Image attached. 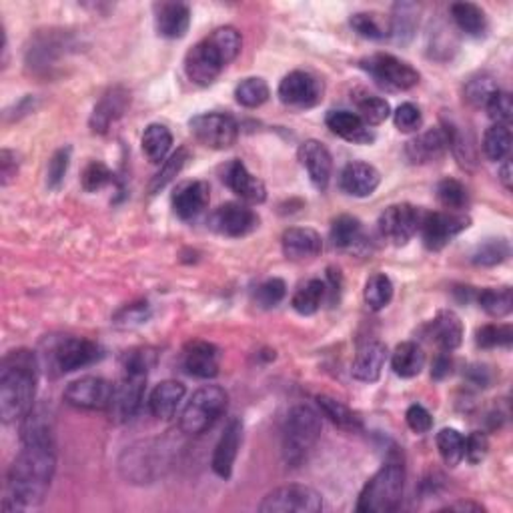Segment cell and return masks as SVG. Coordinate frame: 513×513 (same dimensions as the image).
I'll list each match as a JSON object with an SVG mask.
<instances>
[{
	"mask_svg": "<svg viewBox=\"0 0 513 513\" xmlns=\"http://www.w3.org/2000/svg\"><path fill=\"white\" fill-rule=\"evenodd\" d=\"M449 13H451L453 22L457 24V29L461 32H465L467 37H474V39L485 37L487 27H490V24H487V16L480 6L474 3H456V4H451Z\"/></svg>",
	"mask_w": 513,
	"mask_h": 513,
	"instance_id": "obj_33",
	"label": "cell"
},
{
	"mask_svg": "<svg viewBox=\"0 0 513 513\" xmlns=\"http://www.w3.org/2000/svg\"><path fill=\"white\" fill-rule=\"evenodd\" d=\"M359 65L383 89L409 91L419 84V73L415 68L387 53L367 57Z\"/></svg>",
	"mask_w": 513,
	"mask_h": 513,
	"instance_id": "obj_8",
	"label": "cell"
},
{
	"mask_svg": "<svg viewBox=\"0 0 513 513\" xmlns=\"http://www.w3.org/2000/svg\"><path fill=\"white\" fill-rule=\"evenodd\" d=\"M185 385L181 381H175V379H167V381H161L155 389L151 391V397H149V409L151 413L155 415L157 419H170L175 413L178 405H181V401L185 399Z\"/></svg>",
	"mask_w": 513,
	"mask_h": 513,
	"instance_id": "obj_30",
	"label": "cell"
},
{
	"mask_svg": "<svg viewBox=\"0 0 513 513\" xmlns=\"http://www.w3.org/2000/svg\"><path fill=\"white\" fill-rule=\"evenodd\" d=\"M285 295H287L285 281L273 277L256 287L255 303L263 307V309H271V307H277L281 301H283Z\"/></svg>",
	"mask_w": 513,
	"mask_h": 513,
	"instance_id": "obj_51",
	"label": "cell"
},
{
	"mask_svg": "<svg viewBox=\"0 0 513 513\" xmlns=\"http://www.w3.org/2000/svg\"><path fill=\"white\" fill-rule=\"evenodd\" d=\"M19 173V161H16V152L11 149H3L0 152V183L6 187L8 183Z\"/></svg>",
	"mask_w": 513,
	"mask_h": 513,
	"instance_id": "obj_59",
	"label": "cell"
},
{
	"mask_svg": "<svg viewBox=\"0 0 513 513\" xmlns=\"http://www.w3.org/2000/svg\"><path fill=\"white\" fill-rule=\"evenodd\" d=\"M487 451H490V439L487 435L482 431H474L469 433L465 438V446H464V457L469 461V464H480V461L485 459Z\"/></svg>",
	"mask_w": 513,
	"mask_h": 513,
	"instance_id": "obj_57",
	"label": "cell"
},
{
	"mask_svg": "<svg viewBox=\"0 0 513 513\" xmlns=\"http://www.w3.org/2000/svg\"><path fill=\"white\" fill-rule=\"evenodd\" d=\"M317 405L321 409V413L325 417H329V422L341 427V430L355 431L361 427V417H359L355 412H352V409H349L345 404H341V401L335 397L319 396Z\"/></svg>",
	"mask_w": 513,
	"mask_h": 513,
	"instance_id": "obj_37",
	"label": "cell"
},
{
	"mask_svg": "<svg viewBox=\"0 0 513 513\" xmlns=\"http://www.w3.org/2000/svg\"><path fill=\"white\" fill-rule=\"evenodd\" d=\"M435 441H438L439 456L446 461V465L457 467L461 461H464L465 438L457 430H453V427H443L438 433V438H435Z\"/></svg>",
	"mask_w": 513,
	"mask_h": 513,
	"instance_id": "obj_42",
	"label": "cell"
},
{
	"mask_svg": "<svg viewBox=\"0 0 513 513\" xmlns=\"http://www.w3.org/2000/svg\"><path fill=\"white\" fill-rule=\"evenodd\" d=\"M131 105V92L123 87H110L100 100L92 109L91 115V128L92 133L105 135L118 118L125 115V110Z\"/></svg>",
	"mask_w": 513,
	"mask_h": 513,
	"instance_id": "obj_19",
	"label": "cell"
},
{
	"mask_svg": "<svg viewBox=\"0 0 513 513\" xmlns=\"http://www.w3.org/2000/svg\"><path fill=\"white\" fill-rule=\"evenodd\" d=\"M509 256V243L506 239H487L472 255V261L477 267H495Z\"/></svg>",
	"mask_w": 513,
	"mask_h": 513,
	"instance_id": "obj_45",
	"label": "cell"
},
{
	"mask_svg": "<svg viewBox=\"0 0 513 513\" xmlns=\"http://www.w3.org/2000/svg\"><path fill=\"white\" fill-rule=\"evenodd\" d=\"M498 91H500V87H498V83H495L493 76L483 73V74H477V76H474V79L467 81L465 89H464V95H465V100L472 107H475V109L483 107L485 109L487 100H490Z\"/></svg>",
	"mask_w": 513,
	"mask_h": 513,
	"instance_id": "obj_46",
	"label": "cell"
},
{
	"mask_svg": "<svg viewBox=\"0 0 513 513\" xmlns=\"http://www.w3.org/2000/svg\"><path fill=\"white\" fill-rule=\"evenodd\" d=\"M227 391L219 385H203L187 401L178 427L187 435H201L219 422L227 409Z\"/></svg>",
	"mask_w": 513,
	"mask_h": 513,
	"instance_id": "obj_7",
	"label": "cell"
},
{
	"mask_svg": "<svg viewBox=\"0 0 513 513\" xmlns=\"http://www.w3.org/2000/svg\"><path fill=\"white\" fill-rule=\"evenodd\" d=\"M365 303L371 311H381L391 303L393 299V283L385 273H375L365 283L363 291Z\"/></svg>",
	"mask_w": 513,
	"mask_h": 513,
	"instance_id": "obj_39",
	"label": "cell"
},
{
	"mask_svg": "<svg viewBox=\"0 0 513 513\" xmlns=\"http://www.w3.org/2000/svg\"><path fill=\"white\" fill-rule=\"evenodd\" d=\"M385 361H387V345L381 341H370L359 347L352 365V375L357 381L375 383L381 378Z\"/></svg>",
	"mask_w": 513,
	"mask_h": 513,
	"instance_id": "obj_28",
	"label": "cell"
},
{
	"mask_svg": "<svg viewBox=\"0 0 513 513\" xmlns=\"http://www.w3.org/2000/svg\"><path fill=\"white\" fill-rule=\"evenodd\" d=\"M102 357V349L95 341L81 337H66L55 347V365L61 373H73L83 367L97 363Z\"/></svg>",
	"mask_w": 513,
	"mask_h": 513,
	"instance_id": "obj_16",
	"label": "cell"
},
{
	"mask_svg": "<svg viewBox=\"0 0 513 513\" xmlns=\"http://www.w3.org/2000/svg\"><path fill=\"white\" fill-rule=\"evenodd\" d=\"M425 365V353L413 341H404L396 347V352L391 355V367L396 375L404 379L417 378L422 373Z\"/></svg>",
	"mask_w": 513,
	"mask_h": 513,
	"instance_id": "obj_32",
	"label": "cell"
},
{
	"mask_svg": "<svg viewBox=\"0 0 513 513\" xmlns=\"http://www.w3.org/2000/svg\"><path fill=\"white\" fill-rule=\"evenodd\" d=\"M299 161L309 175L311 183L319 191H325L329 187L331 173H333V159L329 149L321 141L309 139L299 147Z\"/></svg>",
	"mask_w": 513,
	"mask_h": 513,
	"instance_id": "obj_21",
	"label": "cell"
},
{
	"mask_svg": "<svg viewBox=\"0 0 513 513\" xmlns=\"http://www.w3.org/2000/svg\"><path fill=\"white\" fill-rule=\"evenodd\" d=\"M81 183H83V189L87 193H97L100 189H105V187H109L110 183H115V175H113V170L105 165V162L92 161L89 162L87 169L83 170Z\"/></svg>",
	"mask_w": 513,
	"mask_h": 513,
	"instance_id": "obj_50",
	"label": "cell"
},
{
	"mask_svg": "<svg viewBox=\"0 0 513 513\" xmlns=\"http://www.w3.org/2000/svg\"><path fill=\"white\" fill-rule=\"evenodd\" d=\"M277 92L283 105L303 110L319 105V100L323 99V84L311 73L293 71L279 83Z\"/></svg>",
	"mask_w": 513,
	"mask_h": 513,
	"instance_id": "obj_14",
	"label": "cell"
},
{
	"mask_svg": "<svg viewBox=\"0 0 513 513\" xmlns=\"http://www.w3.org/2000/svg\"><path fill=\"white\" fill-rule=\"evenodd\" d=\"M321 438V415L309 405H295L285 417L283 457L289 465H301Z\"/></svg>",
	"mask_w": 513,
	"mask_h": 513,
	"instance_id": "obj_6",
	"label": "cell"
},
{
	"mask_svg": "<svg viewBox=\"0 0 513 513\" xmlns=\"http://www.w3.org/2000/svg\"><path fill=\"white\" fill-rule=\"evenodd\" d=\"M331 241L341 251H355L365 241L361 221L352 215L337 217L331 225Z\"/></svg>",
	"mask_w": 513,
	"mask_h": 513,
	"instance_id": "obj_34",
	"label": "cell"
},
{
	"mask_svg": "<svg viewBox=\"0 0 513 513\" xmlns=\"http://www.w3.org/2000/svg\"><path fill=\"white\" fill-rule=\"evenodd\" d=\"M451 371H453V359L449 357V353L443 352L433 359V365H431V378L433 379H438V381L446 379V378H449Z\"/></svg>",
	"mask_w": 513,
	"mask_h": 513,
	"instance_id": "obj_60",
	"label": "cell"
},
{
	"mask_svg": "<svg viewBox=\"0 0 513 513\" xmlns=\"http://www.w3.org/2000/svg\"><path fill=\"white\" fill-rule=\"evenodd\" d=\"M283 255L291 261H309L323 251V239L315 229L291 227L281 237Z\"/></svg>",
	"mask_w": 513,
	"mask_h": 513,
	"instance_id": "obj_23",
	"label": "cell"
},
{
	"mask_svg": "<svg viewBox=\"0 0 513 513\" xmlns=\"http://www.w3.org/2000/svg\"><path fill=\"white\" fill-rule=\"evenodd\" d=\"M405 490V464L397 451L385 459V464L373 474L359 493L357 511L361 513H391L401 506Z\"/></svg>",
	"mask_w": 513,
	"mask_h": 513,
	"instance_id": "obj_5",
	"label": "cell"
},
{
	"mask_svg": "<svg viewBox=\"0 0 513 513\" xmlns=\"http://www.w3.org/2000/svg\"><path fill=\"white\" fill-rule=\"evenodd\" d=\"M325 125H327L333 135H337L349 143L370 144L375 141L371 126H367L361 121V117L352 113V110H329L327 117H325Z\"/></svg>",
	"mask_w": 513,
	"mask_h": 513,
	"instance_id": "obj_26",
	"label": "cell"
},
{
	"mask_svg": "<svg viewBox=\"0 0 513 513\" xmlns=\"http://www.w3.org/2000/svg\"><path fill=\"white\" fill-rule=\"evenodd\" d=\"M357 115L361 117V121L367 126H378L387 121L391 115V107L389 102L381 97L363 95L361 99H357Z\"/></svg>",
	"mask_w": 513,
	"mask_h": 513,
	"instance_id": "obj_47",
	"label": "cell"
},
{
	"mask_svg": "<svg viewBox=\"0 0 513 513\" xmlns=\"http://www.w3.org/2000/svg\"><path fill=\"white\" fill-rule=\"evenodd\" d=\"M419 24V6L413 3H397L389 19V37L405 45L413 39Z\"/></svg>",
	"mask_w": 513,
	"mask_h": 513,
	"instance_id": "obj_35",
	"label": "cell"
},
{
	"mask_svg": "<svg viewBox=\"0 0 513 513\" xmlns=\"http://www.w3.org/2000/svg\"><path fill=\"white\" fill-rule=\"evenodd\" d=\"M352 27L357 34L370 40H385L389 37V27H383L379 19L370 13H357L352 16Z\"/></svg>",
	"mask_w": 513,
	"mask_h": 513,
	"instance_id": "obj_52",
	"label": "cell"
},
{
	"mask_svg": "<svg viewBox=\"0 0 513 513\" xmlns=\"http://www.w3.org/2000/svg\"><path fill=\"white\" fill-rule=\"evenodd\" d=\"M443 511H483V508L480 503H472V501H457L453 506H448Z\"/></svg>",
	"mask_w": 513,
	"mask_h": 513,
	"instance_id": "obj_62",
	"label": "cell"
},
{
	"mask_svg": "<svg viewBox=\"0 0 513 513\" xmlns=\"http://www.w3.org/2000/svg\"><path fill=\"white\" fill-rule=\"evenodd\" d=\"M113 389L115 385L110 381L87 375V378L68 383V387L65 389V401L76 409H87V412H102L105 409L107 412L110 397H113Z\"/></svg>",
	"mask_w": 513,
	"mask_h": 513,
	"instance_id": "obj_13",
	"label": "cell"
},
{
	"mask_svg": "<svg viewBox=\"0 0 513 513\" xmlns=\"http://www.w3.org/2000/svg\"><path fill=\"white\" fill-rule=\"evenodd\" d=\"M393 123H396L401 133H413L423 123L422 110H419V107L413 105V102H404V105H399L396 113H393Z\"/></svg>",
	"mask_w": 513,
	"mask_h": 513,
	"instance_id": "obj_56",
	"label": "cell"
},
{
	"mask_svg": "<svg viewBox=\"0 0 513 513\" xmlns=\"http://www.w3.org/2000/svg\"><path fill=\"white\" fill-rule=\"evenodd\" d=\"M430 337L441 352H456L464 341V323L453 311H439L430 323Z\"/></svg>",
	"mask_w": 513,
	"mask_h": 513,
	"instance_id": "obj_29",
	"label": "cell"
},
{
	"mask_svg": "<svg viewBox=\"0 0 513 513\" xmlns=\"http://www.w3.org/2000/svg\"><path fill=\"white\" fill-rule=\"evenodd\" d=\"M151 317V307L147 301H139V303H131L125 305L123 309H118L115 313V325L118 327H136V325L147 323V319Z\"/></svg>",
	"mask_w": 513,
	"mask_h": 513,
	"instance_id": "obj_55",
	"label": "cell"
},
{
	"mask_svg": "<svg viewBox=\"0 0 513 513\" xmlns=\"http://www.w3.org/2000/svg\"><path fill=\"white\" fill-rule=\"evenodd\" d=\"M435 193H438V201L443 207L453 213H461L469 203L467 189L459 181H456V178H443Z\"/></svg>",
	"mask_w": 513,
	"mask_h": 513,
	"instance_id": "obj_48",
	"label": "cell"
},
{
	"mask_svg": "<svg viewBox=\"0 0 513 513\" xmlns=\"http://www.w3.org/2000/svg\"><path fill=\"white\" fill-rule=\"evenodd\" d=\"M209 227L223 237H245L259 227V217L241 203H225L209 217Z\"/></svg>",
	"mask_w": 513,
	"mask_h": 513,
	"instance_id": "obj_15",
	"label": "cell"
},
{
	"mask_svg": "<svg viewBox=\"0 0 513 513\" xmlns=\"http://www.w3.org/2000/svg\"><path fill=\"white\" fill-rule=\"evenodd\" d=\"M63 47L65 42L61 34H55L53 30L48 34H39L37 40H34L32 47L29 48V66H32L34 71H48L50 66H55L57 58L63 55Z\"/></svg>",
	"mask_w": 513,
	"mask_h": 513,
	"instance_id": "obj_31",
	"label": "cell"
},
{
	"mask_svg": "<svg viewBox=\"0 0 513 513\" xmlns=\"http://www.w3.org/2000/svg\"><path fill=\"white\" fill-rule=\"evenodd\" d=\"M485 110L495 125H508L509 126V121L513 117L511 95L506 91H498L490 100H487Z\"/></svg>",
	"mask_w": 513,
	"mask_h": 513,
	"instance_id": "obj_54",
	"label": "cell"
},
{
	"mask_svg": "<svg viewBox=\"0 0 513 513\" xmlns=\"http://www.w3.org/2000/svg\"><path fill=\"white\" fill-rule=\"evenodd\" d=\"M483 152L490 161H503L511 151V131L508 125H493L483 135Z\"/></svg>",
	"mask_w": 513,
	"mask_h": 513,
	"instance_id": "obj_40",
	"label": "cell"
},
{
	"mask_svg": "<svg viewBox=\"0 0 513 513\" xmlns=\"http://www.w3.org/2000/svg\"><path fill=\"white\" fill-rule=\"evenodd\" d=\"M68 165H71V147H63L58 149L53 157L48 161V169H47V185L48 189L57 191L58 187L63 185L65 175L68 170Z\"/></svg>",
	"mask_w": 513,
	"mask_h": 513,
	"instance_id": "obj_53",
	"label": "cell"
},
{
	"mask_svg": "<svg viewBox=\"0 0 513 513\" xmlns=\"http://www.w3.org/2000/svg\"><path fill=\"white\" fill-rule=\"evenodd\" d=\"M475 343L482 349L509 347L513 343L511 325H483L482 329H477Z\"/></svg>",
	"mask_w": 513,
	"mask_h": 513,
	"instance_id": "obj_49",
	"label": "cell"
},
{
	"mask_svg": "<svg viewBox=\"0 0 513 513\" xmlns=\"http://www.w3.org/2000/svg\"><path fill=\"white\" fill-rule=\"evenodd\" d=\"M241 441H243V422L233 417L225 425V431L219 438L211 459L213 472H215L221 480H229V477L233 475V467L239 456V449H241Z\"/></svg>",
	"mask_w": 513,
	"mask_h": 513,
	"instance_id": "obj_18",
	"label": "cell"
},
{
	"mask_svg": "<svg viewBox=\"0 0 513 513\" xmlns=\"http://www.w3.org/2000/svg\"><path fill=\"white\" fill-rule=\"evenodd\" d=\"M467 378H469V381H472L474 385H480V387H487V385L491 383L490 370H487L485 365H474V367H469Z\"/></svg>",
	"mask_w": 513,
	"mask_h": 513,
	"instance_id": "obj_61",
	"label": "cell"
},
{
	"mask_svg": "<svg viewBox=\"0 0 513 513\" xmlns=\"http://www.w3.org/2000/svg\"><path fill=\"white\" fill-rule=\"evenodd\" d=\"M327 295V285H325V281L321 279H311L307 281V283L297 291L291 299V305H293V309L299 315H313L319 311L323 297Z\"/></svg>",
	"mask_w": 513,
	"mask_h": 513,
	"instance_id": "obj_38",
	"label": "cell"
},
{
	"mask_svg": "<svg viewBox=\"0 0 513 513\" xmlns=\"http://www.w3.org/2000/svg\"><path fill=\"white\" fill-rule=\"evenodd\" d=\"M405 422L409 425V430L415 431V433H427L433 427V417L431 413L427 412L423 405H412L407 409L405 413Z\"/></svg>",
	"mask_w": 513,
	"mask_h": 513,
	"instance_id": "obj_58",
	"label": "cell"
},
{
	"mask_svg": "<svg viewBox=\"0 0 513 513\" xmlns=\"http://www.w3.org/2000/svg\"><path fill=\"white\" fill-rule=\"evenodd\" d=\"M155 363V353L149 349H133L123 357V378L115 385L110 397L109 415L115 423H126L139 413L144 383H147L149 370Z\"/></svg>",
	"mask_w": 513,
	"mask_h": 513,
	"instance_id": "obj_4",
	"label": "cell"
},
{
	"mask_svg": "<svg viewBox=\"0 0 513 513\" xmlns=\"http://www.w3.org/2000/svg\"><path fill=\"white\" fill-rule=\"evenodd\" d=\"M141 147H143L144 157L157 165V162L167 159L170 147H173V135H170V131L165 125L152 123L144 128Z\"/></svg>",
	"mask_w": 513,
	"mask_h": 513,
	"instance_id": "obj_36",
	"label": "cell"
},
{
	"mask_svg": "<svg viewBox=\"0 0 513 513\" xmlns=\"http://www.w3.org/2000/svg\"><path fill=\"white\" fill-rule=\"evenodd\" d=\"M155 27L162 39H183L191 27V8L183 3L157 4Z\"/></svg>",
	"mask_w": 513,
	"mask_h": 513,
	"instance_id": "obj_27",
	"label": "cell"
},
{
	"mask_svg": "<svg viewBox=\"0 0 513 513\" xmlns=\"http://www.w3.org/2000/svg\"><path fill=\"white\" fill-rule=\"evenodd\" d=\"M223 183L239 199L249 204H261L267 201V189L261 178H256L243 161L233 159L223 170Z\"/></svg>",
	"mask_w": 513,
	"mask_h": 513,
	"instance_id": "obj_17",
	"label": "cell"
},
{
	"mask_svg": "<svg viewBox=\"0 0 513 513\" xmlns=\"http://www.w3.org/2000/svg\"><path fill=\"white\" fill-rule=\"evenodd\" d=\"M187 161H189V151H187V149H178V151L173 152V155H170L165 162H162L161 170H159V173L155 175V178H152L151 185H149L151 195L161 193L169 183H173L175 178H177V175L181 173L183 167L187 165Z\"/></svg>",
	"mask_w": 513,
	"mask_h": 513,
	"instance_id": "obj_44",
	"label": "cell"
},
{
	"mask_svg": "<svg viewBox=\"0 0 513 513\" xmlns=\"http://www.w3.org/2000/svg\"><path fill=\"white\" fill-rule=\"evenodd\" d=\"M211 189L204 181H189L177 187L173 193V211L178 219L193 221L207 209Z\"/></svg>",
	"mask_w": 513,
	"mask_h": 513,
	"instance_id": "obj_25",
	"label": "cell"
},
{
	"mask_svg": "<svg viewBox=\"0 0 513 513\" xmlns=\"http://www.w3.org/2000/svg\"><path fill=\"white\" fill-rule=\"evenodd\" d=\"M472 225V219L464 213H453V211H435L425 213L422 219V233L423 245L430 251H441L443 247L451 243V239H456L459 233Z\"/></svg>",
	"mask_w": 513,
	"mask_h": 513,
	"instance_id": "obj_10",
	"label": "cell"
},
{
	"mask_svg": "<svg viewBox=\"0 0 513 513\" xmlns=\"http://www.w3.org/2000/svg\"><path fill=\"white\" fill-rule=\"evenodd\" d=\"M185 371L196 379H213L219 375L221 352L209 341H191L183 352Z\"/></svg>",
	"mask_w": 513,
	"mask_h": 513,
	"instance_id": "obj_20",
	"label": "cell"
},
{
	"mask_svg": "<svg viewBox=\"0 0 513 513\" xmlns=\"http://www.w3.org/2000/svg\"><path fill=\"white\" fill-rule=\"evenodd\" d=\"M21 423L22 449L6 474L3 500L6 513L40 506L57 472V446L48 415L32 409Z\"/></svg>",
	"mask_w": 513,
	"mask_h": 513,
	"instance_id": "obj_1",
	"label": "cell"
},
{
	"mask_svg": "<svg viewBox=\"0 0 513 513\" xmlns=\"http://www.w3.org/2000/svg\"><path fill=\"white\" fill-rule=\"evenodd\" d=\"M243 39L237 29L221 27L213 30L207 39L187 53L185 57V73L189 81L199 84V87H209V84L219 79L223 68L230 65L241 53Z\"/></svg>",
	"mask_w": 513,
	"mask_h": 513,
	"instance_id": "obj_3",
	"label": "cell"
},
{
	"mask_svg": "<svg viewBox=\"0 0 513 513\" xmlns=\"http://www.w3.org/2000/svg\"><path fill=\"white\" fill-rule=\"evenodd\" d=\"M39 385V361L30 349H14L0 365V417L4 423L22 422L32 409Z\"/></svg>",
	"mask_w": 513,
	"mask_h": 513,
	"instance_id": "obj_2",
	"label": "cell"
},
{
	"mask_svg": "<svg viewBox=\"0 0 513 513\" xmlns=\"http://www.w3.org/2000/svg\"><path fill=\"white\" fill-rule=\"evenodd\" d=\"M323 509V495L309 485L291 483L273 490L261 501L263 513H317Z\"/></svg>",
	"mask_w": 513,
	"mask_h": 513,
	"instance_id": "obj_9",
	"label": "cell"
},
{
	"mask_svg": "<svg viewBox=\"0 0 513 513\" xmlns=\"http://www.w3.org/2000/svg\"><path fill=\"white\" fill-rule=\"evenodd\" d=\"M269 97H271L269 84L263 79H259V76H249V79L239 83L235 89L237 102L247 109H256V107L265 105V102L269 100Z\"/></svg>",
	"mask_w": 513,
	"mask_h": 513,
	"instance_id": "obj_43",
	"label": "cell"
},
{
	"mask_svg": "<svg viewBox=\"0 0 513 513\" xmlns=\"http://www.w3.org/2000/svg\"><path fill=\"white\" fill-rule=\"evenodd\" d=\"M448 149L446 131L443 128H430V131L413 136L405 144V157L413 165H427V162L439 161Z\"/></svg>",
	"mask_w": 513,
	"mask_h": 513,
	"instance_id": "obj_24",
	"label": "cell"
},
{
	"mask_svg": "<svg viewBox=\"0 0 513 513\" xmlns=\"http://www.w3.org/2000/svg\"><path fill=\"white\" fill-rule=\"evenodd\" d=\"M189 128L196 141L215 151H225L233 147L239 136L237 121L225 113L196 115L189 121Z\"/></svg>",
	"mask_w": 513,
	"mask_h": 513,
	"instance_id": "obj_11",
	"label": "cell"
},
{
	"mask_svg": "<svg viewBox=\"0 0 513 513\" xmlns=\"http://www.w3.org/2000/svg\"><path fill=\"white\" fill-rule=\"evenodd\" d=\"M381 183V175L379 170L375 169L370 162L363 161H353L341 170L339 177V187L341 191L357 196V199H363V196H370Z\"/></svg>",
	"mask_w": 513,
	"mask_h": 513,
	"instance_id": "obj_22",
	"label": "cell"
},
{
	"mask_svg": "<svg viewBox=\"0 0 513 513\" xmlns=\"http://www.w3.org/2000/svg\"><path fill=\"white\" fill-rule=\"evenodd\" d=\"M500 181L503 183L508 191H511V162L509 161H503V165L500 169Z\"/></svg>",
	"mask_w": 513,
	"mask_h": 513,
	"instance_id": "obj_63",
	"label": "cell"
},
{
	"mask_svg": "<svg viewBox=\"0 0 513 513\" xmlns=\"http://www.w3.org/2000/svg\"><path fill=\"white\" fill-rule=\"evenodd\" d=\"M477 303H480L482 309L491 315V317H508L513 309V293L509 287L501 289H483L480 295H477Z\"/></svg>",
	"mask_w": 513,
	"mask_h": 513,
	"instance_id": "obj_41",
	"label": "cell"
},
{
	"mask_svg": "<svg viewBox=\"0 0 513 513\" xmlns=\"http://www.w3.org/2000/svg\"><path fill=\"white\" fill-rule=\"evenodd\" d=\"M425 211L413 204H391L385 209L379 217V230L385 241L396 247H404L422 227V219Z\"/></svg>",
	"mask_w": 513,
	"mask_h": 513,
	"instance_id": "obj_12",
	"label": "cell"
}]
</instances>
